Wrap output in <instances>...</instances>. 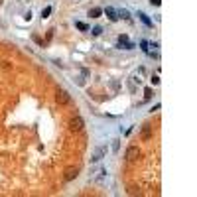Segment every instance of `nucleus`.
Wrapping results in <instances>:
<instances>
[{
  "instance_id": "423d86ee",
  "label": "nucleus",
  "mask_w": 197,
  "mask_h": 197,
  "mask_svg": "<svg viewBox=\"0 0 197 197\" xmlns=\"http://www.w3.org/2000/svg\"><path fill=\"white\" fill-rule=\"evenodd\" d=\"M140 138H142V140H150V138H152V124H144V126H142Z\"/></svg>"
},
{
  "instance_id": "f3484780",
  "label": "nucleus",
  "mask_w": 197,
  "mask_h": 197,
  "mask_svg": "<svg viewBox=\"0 0 197 197\" xmlns=\"http://www.w3.org/2000/svg\"><path fill=\"white\" fill-rule=\"evenodd\" d=\"M113 150H114V152L118 150V140H114V142H113Z\"/></svg>"
},
{
  "instance_id": "dca6fc26",
  "label": "nucleus",
  "mask_w": 197,
  "mask_h": 197,
  "mask_svg": "<svg viewBox=\"0 0 197 197\" xmlns=\"http://www.w3.org/2000/svg\"><path fill=\"white\" fill-rule=\"evenodd\" d=\"M152 83H154V85H158V83H160V79H158V75H154V77H152Z\"/></svg>"
},
{
  "instance_id": "f03ea898",
  "label": "nucleus",
  "mask_w": 197,
  "mask_h": 197,
  "mask_svg": "<svg viewBox=\"0 0 197 197\" xmlns=\"http://www.w3.org/2000/svg\"><path fill=\"white\" fill-rule=\"evenodd\" d=\"M124 158H126V162H136L140 158V148L138 146H130L126 150V154H124Z\"/></svg>"
},
{
  "instance_id": "f8f14e48",
  "label": "nucleus",
  "mask_w": 197,
  "mask_h": 197,
  "mask_svg": "<svg viewBox=\"0 0 197 197\" xmlns=\"http://www.w3.org/2000/svg\"><path fill=\"white\" fill-rule=\"evenodd\" d=\"M91 34H93V36H101V34H103V28H99V26H97V28L91 30Z\"/></svg>"
},
{
  "instance_id": "9d476101",
  "label": "nucleus",
  "mask_w": 197,
  "mask_h": 197,
  "mask_svg": "<svg viewBox=\"0 0 197 197\" xmlns=\"http://www.w3.org/2000/svg\"><path fill=\"white\" fill-rule=\"evenodd\" d=\"M49 14H51V6H46V8L42 10V18H47Z\"/></svg>"
},
{
  "instance_id": "f257e3e1",
  "label": "nucleus",
  "mask_w": 197,
  "mask_h": 197,
  "mask_svg": "<svg viewBox=\"0 0 197 197\" xmlns=\"http://www.w3.org/2000/svg\"><path fill=\"white\" fill-rule=\"evenodd\" d=\"M83 128H85V120L81 116H73L69 120V130L71 132H81Z\"/></svg>"
},
{
  "instance_id": "ddd939ff",
  "label": "nucleus",
  "mask_w": 197,
  "mask_h": 197,
  "mask_svg": "<svg viewBox=\"0 0 197 197\" xmlns=\"http://www.w3.org/2000/svg\"><path fill=\"white\" fill-rule=\"evenodd\" d=\"M118 16H122V18H124V20H128V18H130V16H128V12H126V10H120V12H118Z\"/></svg>"
},
{
  "instance_id": "1a4fd4ad",
  "label": "nucleus",
  "mask_w": 197,
  "mask_h": 197,
  "mask_svg": "<svg viewBox=\"0 0 197 197\" xmlns=\"http://www.w3.org/2000/svg\"><path fill=\"white\" fill-rule=\"evenodd\" d=\"M101 14H103V10H101V8H91L89 10V16H91V18H99Z\"/></svg>"
},
{
  "instance_id": "6e6552de",
  "label": "nucleus",
  "mask_w": 197,
  "mask_h": 197,
  "mask_svg": "<svg viewBox=\"0 0 197 197\" xmlns=\"http://www.w3.org/2000/svg\"><path fill=\"white\" fill-rule=\"evenodd\" d=\"M138 18H140V20H142V22H144V24H146V26H148V28H152V20H150V18H148V16H146V14H144V12H138Z\"/></svg>"
},
{
  "instance_id": "2eb2a0df",
  "label": "nucleus",
  "mask_w": 197,
  "mask_h": 197,
  "mask_svg": "<svg viewBox=\"0 0 197 197\" xmlns=\"http://www.w3.org/2000/svg\"><path fill=\"white\" fill-rule=\"evenodd\" d=\"M150 2H152V6H160V4H162V0H150Z\"/></svg>"
},
{
  "instance_id": "7ed1b4c3",
  "label": "nucleus",
  "mask_w": 197,
  "mask_h": 197,
  "mask_svg": "<svg viewBox=\"0 0 197 197\" xmlns=\"http://www.w3.org/2000/svg\"><path fill=\"white\" fill-rule=\"evenodd\" d=\"M55 101L59 104H67L71 101V97H69V93H67V91H63V89H59L57 91V95H55Z\"/></svg>"
},
{
  "instance_id": "20e7f679",
  "label": "nucleus",
  "mask_w": 197,
  "mask_h": 197,
  "mask_svg": "<svg viewBox=\"0 0 197 197\" xmlns=\"http://www.w3.org/2000/svg\"><path fill=\"white\" fill-rule=\"evenodd\" d=\"M77 175H79V169L71 166V168H67V169H65V174H63V179H65V181H73Z\"/></svg>"
},
{
  "instance_id": "0eeeda50",
  "label": "nucleus",
  "mask_w": 197,
  "mask_h": 197,
  "mask_svg": "<svg viewBox=\"0 0 197 197\" xmlns=\"http://www.w3.org/2000/svg\"><path fill=\"white\" fill-rule=\"evenodd\" d=\"M104 14L108 16V20H110V22H116V20H118V14L114 12V8H110V6H107V10H104Z\"/></svg>"
},
{
  "instance_id": "39448f33",
  "label": "nucleus",
  "mask_w": 197,
  "mask_h": 197,
  "mask_svg": "<svg viewBox=\"0 0 197 197\" xmlns=\"http://www.w3.org/2000/svg\"><path fill=\"white\" fill-rule=\"evenodd\" d=\"M104 154H107V146H99L97 150H95L93 158H91V162H99V160H103Z\"/></svg>"
},
{
  "instance_id": "9b49d317",
  "label": "nucleus",
  "mask_w": 197,
  "mask_h": 197,
  "mask_svg": "<svg viewBox=\"0 0 197 197\" xmlns=\"http://www.w3.org/2000/svg\"><path fill=\"white\" fill-rule=\"evenodd\" d=\"M75 26H77V28L81 30V32H87V30H89V26H87V24H85V22H77Z\"/></svg>"
},
{
  "instance_id": "4468645a",
  "label": "nucleus",
  "mask_w": 197,
  "mask_h": 197,
  "mask_svg": "<svg viewBox=\"0 0 197 197\" xmlns=\"http://www.w3.org/2000/svg\"><path fill=\"white\" fill-rule=\"evenodd\" d=\"M150 97H152V91H150V89H146V91H144V99H146V101H148V99H150Z\"/></svg>"
}]
</instances>
